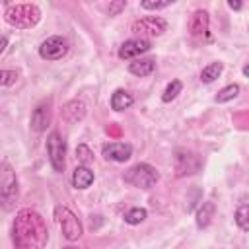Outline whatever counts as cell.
Returning a JSON list of instances; mask_svg holds the SVG:
<instances>
[{
	"label": "cell",
	"mask_w": 249,
	"mask_h": 249,
	"mask_svg": "<svg viewBox=\"0 0 249 249\" xmlns=\"http://www.w3.org/2000/svg\"><path fill=\"white\" fill-rule=\"evenodd\" d=\"M4 19L18 29H31L41 19V10L37 4H10L4 12Z\"/></svg>",
	"instance_id": "obj_2"
},
{
	"label": "cell",
	"mask_w": 249,
	"mask_h": 249,
	"mask_svg": "<svg viewBox=\"0 0 249 249\" xmlns=\"http://www.w3.org/2000/svg\"><path fill=\"white\" fill-rule=\"evenodd\" d=\"M132 156V146L126 142H109L103 146V158L111 161H126Z\"/></svg>",
	"instance_id": "obj_13"
},
{
	"label": "cell",
	"mask_w": 249,
	"mask_h": 249,
	"mask_svg": "<svg viewBox=\"0 0 249 249\" xmlns=\"http://www.w3.org/2000/svg\"><path fill=\"white\" fill-rule=\"evenodd\" d=\"M202 161L200 156L191 152V150H177L175 152V175L183 177V175H193L200 169Z\"/></svg>",
	"instance_id": "obj_8"
},
{
	"label": "cell",
	"mask_w": 249,
	"mask_h": 249,
	"mask_svg": "<svg viewBox=\"0 0 249 249\" xmlns=\"http://www.w3.org/2000/svg\"><path fill=\"white\" fill-rule=\"evenodd\" d=\"M235 224L245 231L249 230V204H241L235 210Z\"/></svg>",
	"instance_id": "obj_23"
},
{
	"label": "cell",
	"mask_w": 249,
	"mask_h": 249,
	"mask_svg": "<svg viewBox=\"0 0 249 249\" xmlns=\"http://www.w3.org/2000/svg\"><path fill=\"white\" fill-rule=\"evenodd\" d=\"M68 53V41L60 35H53L45 39L39 47V56L45 60H58Z\"/></svg>",
	"instance_id": "obj_9"
},
{
	"label": "cell",
	"mask_w": 249,
	"mask_h": 249,
	"mask_svg": "<svg viewBox=\"0 0 249 249\" xmlns=\"http://www.w3.org/2000/svg\"><path fill=\"white\" fill-rule=\"evenodd\" d=\"M150 47H152V43H150L148 39H140V37H138V39L124 41V43L121 45V49H119V58H123V60L134 58V60H136V56L148 53Z\"/></svg>",
	"instance_id": "obj_11"
},
{
	"label": "cell",
	"mask_w": 249,
	"mask_h": 249,
	"mask_svg": "<svg viewBox=\"0 0 249 249\" xmlns=\"http://www.w3.org/2000/svg\"><path fill=\"white\" fill-rule=\"evenodd\" d=\"M76 160L82 163V165H88L93 161V152L86 146V144H78L76 146Z\"/></svg>",
	"instance_id": "obj_24"
},
{
	"label": "cell",
	"mask_w": 249,
	"mask_h": 249,
	"mask_svg": "<svg viewBox=\"0 0 249 249\" xmlns=\"http://www.w3.org/2000/svg\"><path fill=\"white\" fill-rule=\"evenodd\" d=\"M86 103L84 101H80V99H72V101H68V103H64L62 105V109H60V119L66 123V124H76V123H80L84 117H86Z\"/></svg>",
	"instance_id": "obj_12"
},
{
	"label": "cell",
	"mask_w": 249,
	"mask_h": 249,
	"mask_svg": "<svg viewBox=\"0 0 249 249\" xmlns=\"http://www.w3.org/2000/svg\"><path fill=\"white\" fill-rule=\"evenodd\" d=\"M171 4H173V0H161V2L144 0V2H140V6H142L144 10H161V8H167V6H171Z\"/></svg>",
	"instance_id": "obj_25"
},
{
	"label": "cell",
	"mask_w": 249,
	"mask_h": 249,
	"mask_svg": "<svg viewBox=\"0 0 249 249\" xmlns=\"http://www.w3.org/2000/svg\"><path fill=\"white\" fill-rule=\"evenodd\" d=\"M49 231L43 216L31 208H23L16 214L12 224L14 249H43L47 245Z\"/></svg>",
	"instance_id": "obj_1"
},
{
	"label": "cell",
	"mask_w": 249,
	"mask_h": 249,
	"mask_svg": "<svg viewBox=\"0 0 249 249\" xmlns=\"http://www.w3.org/2000/svg\"><path fill=\"white\" fill-rule=\"evenodd\" d=\"M214 210H216L214 202H210V200L202 202V206H200L198 212H196V226H198L200 230H204V228L210 226V222H212V218H214Z\"/></svg>",
	"instance_id": "obj_17"
},
{
	"label": "cell",
	"mask_w": 249,
	"mask_h": 249,
	"mask_svg": "<svg viewBox=\"0 0 249 249\" xmlns=\"http://www.w3.org/2000/svg\"><path fill=\"white\" fill-rule=\"evenodd\" d=\"M51 99H43L35 105L33 113H31V128L35 132H43L49 123H51Z\"/></svg>",
	"instance_id": "obj_10"
},
{
	"label": "cell",
	"mask_w": 249,
	"mask_h": 249,
	"mask_svg": "<svg viewBox=\"0 0 249 249\" xmlns=\"http://www.w3.org/2000/svg\"><path fill=\"white\" fill-rule=\"evenodd\" d=\"M124 6H126V2H113L111 6H109V16H117L121 10H124Z\"/></svg>",
	"instance_id": "obj_27"
},
{
	"label": "cell",
	"mask_w": 249,
	"mask_h": 249,
	"mask_svg": "<svg viewBox=\"0 0 249 249\" xmlns=\"http://www.w3.org/2000/svg\"><path fill=\"white\" fill-rule=\"evenodd\" d=\"M6 45H8V39H6V37H2V43H0V54L6 51Z\"/></svg>",
	"instance_id": "obj_29"
},
{
	"label": "cell",
	"mask_w": 249,
	"mask_h": 249,
	"mask_svg": "<svg viewBox=\"0 0 249 249\" xmlns=\"http://www.w3.org/2000/svg\"><path fill=\"white\" fill-rule=\"evenodd\" d=\"M154 68H156L154 58H136V60H132V62L128 64V72L134 74V76H140V78L152 74Z\"/></svg>",
	"instance_id": "obj_16"
},
{
	"label": "cell",
	"mask_w": 249,
	"mask_h": 249,
	"mask_svg": "<svg viewBox=\"0 0 249 249\" xmlns=\"http://www.w3.org/2000/svg\"><path fill=\"white\" fill-rule=\"evenodd\" d=\"M62 249H76V247H62Z\"/></svg>",
	"instance_id": "obj_31"
},
{
	"label": "cell",
	"mask_w": 249,
	"mask_h": 249,
	"mask_svg": "<svg viewBox=\"0 0 249 249\" xmlns=\"http://www.w3.org/2000/svg\"><path fill=\"white\" fill-rule=\"evenodd\" d=\"M132 101H134V97L128 91H124V89H115L113 95H111V107L115 111H123L126 107H130Z\"/></svg>",
	"instance_id": "obj_18"
},
{
	"label": "cell",
	"mask_w": 249,
	"mask_h": 249,
	"mask_svg": "<svg viewBox=\"0 0 249 249\" xmlns=\"http://www.w3.org/2000/svg\"><path fill=\"white\" fill-rule=\"evenodd\" d=\"M228 6H230L231 10H239V8H241V2H233V0H230Z\"/></svg>",
	"instance_id": "obj_28"
},
{
	"label": "cell",
	"mask_w": 249,
	"mask_h": 249,
	"mask_svg": "<svg viewBox=\"0 0 249 249\" xmlns=\"http://www.w3.org/2000/svg\"><path fill=\"white\" fill-rule=\"evenodd\" d=\"M243 74L249 78V64H245V66H243Z\"/></svg>",
	"instance_id": "obj_30"
},
{
	"label": "cell",
	"mask_w": 249,
	"mask_h": 249,
	"mask_svg": "<svg viewBox=\"0 0 249 249\" xmlns=\"http://www.w3.org/2000/svg\"><path fill=\"white\" fill-rule=\"evenodd\" d=\"M54 218H56V222H58V226H60V230H62V235H64L68 241H76V239L82 235V224H80L78 216H76L70 208L58 204V206L54 208Z\"/></svg>",
	"instance_id": "obj_5"
},
{
	"label": "cell",
	"mask_w": 249,
	"mask_h": 249,
	"mask_svg": "<svg viewBox=\"0 0 249 249\" xmlns=\"http://www.w3.org/2000/svg\"><path fill=\"white\" fill-rule=\"evenodd\" d=\"M47 156L51 161V167L54 171H64V156H66V142L64 138L54 130L47 138Z\"/></svg>",
	"instance_id": "obj_6"
},
{
	"label": "cell",
	"mask_w": 249,
	"mask_h": 249,
	"mask_svg": "<svg viewBox=\"0 0 249 249\" xmlns=\"http://www.w3.org/2000/svg\"><path fill=\"white\" fill-rule=\"evenodd\" d=\"M237 93H239V86H237V84H230V86H226V88H222V89L218 91L216 101H218V103H226V101L233 99Z\"/></svg>",
	"instance_id": "obj_22"
},
{
	"label": "cell",
	"mask_w": 249,
	"mask_h": 249,
	"mask_svg": "<svg viewBox=\"0 0 249 249\" xmlns=\"http://www.w3.org/2000/svg\"><path fill=\"white\" fill-rule=\"evenodd\" d=\"M124 181L138 189H152L160 181V173L150 163H136L124 173Z\"/></svg>",
	"instance_id": "obj_3"
},
{
	"label": "cell",
	"mask_w": 249,
	"mask_h": 249,
	"mask_svg": "<svg viewBox=\"0 0 249 249\" xmlns=\"http://www.w3.org/2000/svg\"><path fill=\"white\" fill-rule=\"evenodd\" d=\"M0 200L6 210H12L18 200V177L6 161L0 165Z\"/></svg>",
	"instance_id": "obj_4"
},
{
	"label": "cell",
	"mask_w": 249,
	"mask_h": 249,
	"mask_svg": "<svg viewBox=\"0 0 249 249\" xmlns=\"http://www.w3.org/2000/svg\"><path fill=\"white\" fill-rule=\"evenodd\" d=\"M18 80V72L16 70H2L0 72V84L2 86H12Z\"/></svg>",
	"instance_id": "obj_26"
},
{
	"label": "cell",
	"mask_w": 249,
	"mask_h": 249,
	"mask_svg": "<svg viewBox=\"0 0 249 249\" xmlns=\"http://www.w3.org/2000/svg\"><path fill=\"white\" fill-rule=\"evenodd\" d=\"M208 27H210V18L206 10H196L191 16L189 21V31L193 37H206L208 35Z\"/></svg>",
	"instance_id": "obj_14"
},
{
	"label": "cell",
	"mask_w": 249,
	"mask_h": 249,
	"mask_svg": "<svg viewBox=\"0 0 249 249\" xmlns=\"http://www.w3.org/2000/svg\"><path fill=\"white\" fill-rule=\"evenodd\" d=\"M93 183V171L88 165H78L72 173V185L76 189H88Z\"/></svg>",
	"instance_id": "obj_15"
},
{
	"label": "cell",
	"mask_w": 249,
	"mask_h": 249,
	"mask_svg": "<svg viewBox=\"0 0 249 249\" xmlns=\"http://www.w3.org/2000/svg\"><path fill=\"white\" fill-rule=\"evenodd\" d=\"M146 216H148L146 208L136 206V208H130V210L124 214V222H126V224H130V226H136V224L144 222V220H146Z\"/></svg>",
	"instance_id": "obj_20"
},
{
	"label": "cell",
	"mask_w": 249,
	"mask_h": 249,
	"mask_svg": "<svg viewBox=\"0 0 249 249\" xmlns=\"http://www.w3.org/2000/svg\"><path fill=\"white\" fill-rule=\"evenodd\" d=\"M181 82L179 80H173V82H169L167 86H165V89H163V93H161V101L163 103H169L171 99H175L179 93H181Z\"/></svg>",
	"instance_id": "obj_21"
},
{
	"label": "cell",
	"mask_w": 249,
	"mask_h": 249,
	"mask_svg": "<svg viewBox=\"0 0 249 249\" xmlns=\"http://www.w3.org/2000/svg\"><path fill=\"white\" fill-rule=\"evenodd\" d=\"M222 70H224V64H222V62H212V64H208V66L202 68L200 80H202L204 84H210V82H214V80L222 74Z\"/></svg>",
	"instance_id": "obj_19"
},
{
	"label": "cell",
	"mask_w": 249,
	"mask_h": 249,
	"mask_svg": "<svg viewBox=\"0 0 249 249\" xmlns=\"http://www.w3.org/2000/svg\"><path fill=\"white\" fill-rule=\"evenodd\" d=\"M132 33L140 35V39L144 37H158L167 29V23L163 18H156V16H148V18H140L136 21H132L130 25Z\"/></svg>",
	"instance_id": "obj_7"
}]
</instances>
